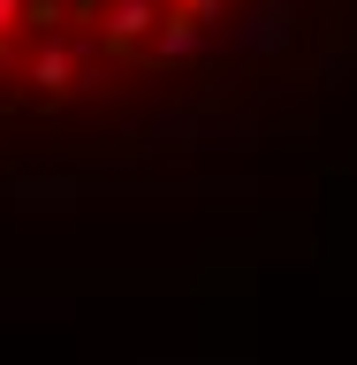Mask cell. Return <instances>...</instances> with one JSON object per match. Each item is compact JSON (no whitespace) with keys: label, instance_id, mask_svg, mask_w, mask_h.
I'll use <instances>...</instances> for the list:
<instances>
[{"label":"cell","instance_id":"1","mask_svg":"<svg viewBox=\"0 0 357 365\" xmlns=\"http://www.w3.org/2000/svg\"><path fill=\"white\" fill-rule=\"evenodd\" d=\"M205 23L213 0H0V107H137Z\"/></svg>","mask_w":357,"mask_h":365}]
</instances>
